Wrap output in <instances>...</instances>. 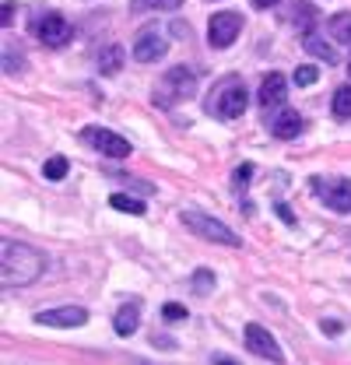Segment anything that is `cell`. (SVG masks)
<instances>
[{"label": "cell", "mask_w": 351, "mask_h": 365, "mask_svg": "<svg viewBox=\"0 0 351 365\" xmlns=\"http://www.w3.org/2000/svg\"><path fill=\"white\" fill-rule=\"evenodd\" d=\"M137 323H141V302H123L113 317V330H116V337H131L137 334Z\"/></svg>", "instance_id": "cell-14"}, {"label": "cell", "mask_w": 351, "mask_h": 365, "mask_svg": "<svg viewBox=\"0 0 351 365\" xmlns=\"http://www.w3.org/2000/svg\"><path fill=\"white\" fill-rule=\"evenodd\" d=\"M109 207L127 211V215H144V211H148L144 200H137V197H131V193H113V197H109Z\"/></svg>", "instance_id": "cell-18"}, {"label": "cell", "mask_w": 351, "mask_h": 365, "mask_svg": "<svg viewBox=\"0 0 351 365\" xmlns=\"http://www.w3.org/2000/svg\"><path fill=\"white\" fill-rule=\"evenodd\" d=\"M270 134L278 137V140H292V137L302 134V116L295 113V109H278V116L270 120Z\"/></svg>", "instance_id": "cell-13"}, {"label": "cell", "mask_w": 351, "mask_h": 365, "mask_svg": "<svg viewBox=\"0 0 351 365\" xmlns=\"http://www.w3.org/2000/svg\"><path fill=\"white\" fill-rule=\"evenodd\" d=\"M327 29H330V36H334L341 46H351V11L334 14V18L327 21Z\"/></svg>", "instance_id": "cell-16"}, {"label": "cell", "mask_w": 351, "mask_h": 365, "mask_svg": "<svg viewBox=\"0 0 351 365\" xmlns=\"http://www.w3.org/2000/svg\"><path fill=\"white\" fill-rule=\"evenodd\" d=\"M302 49H306L309 56L323 60V63H337V53H334V46L327 43L320 32H306V36H302Z\"/></svg>", "instance_id": "cell-15"}, {"label": "cell", "mask_w": 351, "mask_h": 365, "mask_svg": "<svg viewBox=\"0 0 351 365\" xmlns=\"http://www.w3.org/2000/svg\"><path fill=\"white\" fill-rule=\"evenodd\" d=\"M131 53L137 63H155V60H162V56L169 53V43H166V36H158V32H141Z\"/></svg>", "instance_id": "cell-12"}, {"label": "cell", "mask_w": 351, "mask_h": 365, "mask_svg": "<svg viewBox=\"0 0 351 365\" xmlns=\"http://www.w3.org/2000/svg\"><path fill=\"white\" fill-rule=\"evenodd\" d=\"M190 313H186V306H179V302H166L162 306V319L166 323H176V319H186Z\"/></svg>", "instance_id": "cell-26"}, {"label": "cell", "mask_w": 351, "mask_h": 365, "mask_svg": "<svg viewBox=\"0 0 351 365\" xmlns=\"http://www.w3.org/2000/svg\"><path fill=\"white\" fill-rule=\"evenodd\" d=\"M215 365H239V362H232V359H225V355H218V359H215Z\"/></svg>", "instance_id": "cell-33"}, {"label": "cell", "mask_w": 351, "mask_h": 365, "mask_svg": "<svg viewBox=\"0 0 351 365\" xmlns=\"http://www.w3.org/2000/svg\"><path fill=\"white\" fill-rule=\"evenodd\" d=\"M197 91V74L190 71V67H173V71H166L162 74V81L155 85L151 91V102L158 106V109H173L176 102H183V98H190Z\"/></svg>", "instance_id": "cell-3"}, {"label": "cell", "mask_w": 351, "mask_h": 365, "mask_svg": "<svg viewBox=\"0 0 351 365\" xmlns=\"http://www.w3.org/2000/svg\"><path fill=\"white\" fill-rule=\"evenodd\" d=\"M183 7V0H131L133 14H144V11H176Z\"/></svg>", "instance_id": "cell-21"}, {"label": "cell", "mask_w": 351, "mask_h": 365, "mask_svg": "<svg viewBox=\"0 0 351 365\" xmlns=\"http://www.w3.org/2000/svg\"><path fill=\"white\" fill-rule=\"evenodd\" d=\"M183 218V225L190 228L193 235H200V239H208V242H218V246H243V239L232 232V228L218 222V218H211V215H204V211H183L179 215Z\"/></svg>", "instance_id": "cell-4"}, {"label": "cell", "mask_w": 351, "mask_h": 365, "mask_svg": "<svg viewBox=\"0 0 351 365\" xmlns=\"http://www.w3.org/2000/svg\"><path fill=\"white\" fill-rule=\"evenodd\" d=\"M21 67H25V60L18 56V49L4 46V74H14V71H21Z\"/></svg>", "instance_id": "cell-25"}, {"label": "cell", "mask_w": 351, "mask_h": 365, "mask_svg": "<svg viewBox=\"0 0 351 365\" xmlns=\"http://www.w3.org/2000/svg\"><path fill=\"white\" fill-rule=\"evenodd\" d=\"M246 348H250L257 359H263V362L285 365V351H281V344L274 341V334H270L267 327H260V323H246Z\"/></svg>", "instance_id": "cell-7"}, {"label": "cell", "mask_w": 351, "mask_h": 365, "mask_svg": "<svg viewBox=\"0 0 351 365\" xmlns=\"http://www.w3.org/2000/svg\"><path fill=\"white\" fill-rule=\"evenodd\" d=\"M257 98H260L263 113H267V109H281V106H285V98H288V78H285V74H278V71H270V74L260 81Z\"/></svg>", "instance_id": "cell-11"}, {"label": "cell", "mask_w": 351, "mask_h": 365, "mask_svg": "<svg viewBox=\"0 0 351 365\" xmlns=\"http://www.w3.org/2000/svg\"><path fill=\"white\" fill-rule=\"evenodd\" d=\"M36 36H39V43H43V46H53V49H60V46L71 43L74 29H71V21H67L63 14L49 11V14H43V18L36 21Z\"/></svg>", "instance_id": "cell-9"}, {"label": "cell", "mask_w": 351, "mask_h": 365, "mask_svg": "<svg viewBox=\"0 0 351 365\" xmlns=\"http://www.w3.org/2000/svg\"><path fill=\"white\" fill-rule=\"evenodd\" d=\"M81 140H85L88 148H95L98 155H106V158H131V151H133L127 137H120L116 130H106V127H85Z\"/></svg>", "instance_id": "cell-5"}, {"label": "cell", "mask_w": 351, "mask_h": 365, "mask_svg": "<svg viewBox=\"0 0 351 365\" xmlns=\"http://www.w3.org/2000/svg\"><path fill=\"white\" fill-rule=\"evenodd\" d=\"M253 176V165H243V169H235V176H232V182H235V193L239 190H246V180Z\"/></svg>", "instance_id": "cell-27"}, {"label": "cell", "mask_w": 351, "mask_h": 365, "mask_svg": "<svg viewBox=\"0 0 351 365\" xmlns=\"http://www.w3.org/2000/svg\"><path fill=\"white\" fill-rule=\"evenodd\" d=\"M312 193L323 200V207L351 215V180H312Z\"/></svg>", "instance_id": "cell-8"}, {"label": "cell", "mask_w": 351, "mask_h": 365, "mask_svg": "<svg viewBox=\"0 0 351 365\" xmlns=\"http://www.w3.org/2000/svg\"><path fill=\"white\" fill-rule=\"evenodd\" d=\"M43 271H46L43 250H36L29 242H18V239H4L0 242V284H4V292L39 281Z\"/></svg>", "instance_id": "cell-1"}, {"label": "cell", "mask_w": 351, "mask_h": 365, "mask_svg": "<svg viewBox=\"0 0 351 365\" xmlns=\"http://www.w3.org/2000/svg\"><path fill=\"white\" fill-rule=\"evenodd\" d=\"M316 78H320V71H316L312 63H302V67H295V85H299V88H309V85H316Z\"/></svg>", "instance_id": "cell-24"}, {"label": "cell", "mask_w": 351, "mask_h": 365, "mask_svg": "<svg viewBox=\"0 0 351 365\" xmlns=\"http://www.w3.org/2000/svg\"><path fill=\"white\" fill-rule=\"evenodd\" d=\"M320 327L327 330V337H337V334H341V323H337V319H323Z\"/></svg>", "instance_id": "cell-29"}, {"label": "cell", "mask_w": 351, "mask_h": 365, "mask_svg": "<svg viewBox=\"0 0 351 365\" xmlns=\"http://www.w3.org/2000/svg\"><path fill=\"white\" fill-rule=\"evenodd\" d=\"M257 11H267V7H278V0H250Z\"/></svg>", "instance_id": "cell-32"}, {"label": "cell", "mask_w": 351, "mask_h": 365, "mask_svg": "<svg viewBox=\"0 0 351 365\" xmlns=\"http://www.w3.org/2000/svg\"><path fill=\"white\" fill-rule=\"evenodd\" d=\"M120 63H123V49H120V46H109V49L98 56V74H116Z\"/></svg>", "instance_id": "cell-20"}, {"label": "cell", "mask_w": 351, "mask_h": 365, "mask_svg": "<svg viewBox=\"0 0 351 365\" xmlns=\"http://www.w3.org/2000/svg\"><path fill=\"white\" fill-rule=\"evenodd\" d=\"M11 21H14V4H4V11H0V25L11 29Z\"/></svg>", "instance_id": "cell-28"}, {"label": "cell", "mask_w": 351, "mask_h": 365, "mask_svg": "<svg viewBox=\"0 0 351 365\" xmlns=\"http://www.w3.org/2000/svg\"><path fill=\"white\" fill-rule=\"evenodd\" d=\"M330 109H334V116H337V120H351V85H341V88L334 91Z\"/></svg>", "instance_id": "cell-17"}, {"label": "cell", "mask_w": 351, "mask_h": 365, "mask_svg": "<svg viewBox=\"0 0 351 365\" xmlns=\"http://www.w3.org/2000/svg\"><path fill=\"white\" fill-rule=\"evenodd\" d=\"M151 344H155V348H176V341H173V337H166V334L151 337Z\"/></svg>", "instance_id": "cell-30"}, {"label": "cell", "mask_w": 351, "mask_h": 365, "mask_svg": "<svg viewBox=\"0 0 351 365\" xmlns=\"http://www.w3.org/2000/svg\"><path fill=\"white\" fill-rule=\"evenodd\" d=\"M292 21L299 25V29H306V32H312V25H316V7L312 4H295V11H292Z\"/></svg>", "instance_id": "cell-22"}, {"label": "cell", "mask_w": 351, "mask_h": 365, "mask_svg": "<svg viewBox=\"0 0 351 365\" xmlns=\"http://www.w3.org/2000/svg\"><path fill=\"white\" fill-rule=\"evenodd\" d=\"M211 288H215V274L208 271V267H197V271H193V292L204 295V292H211Z\"/></svg>", "instance_id": "cell-23"}, {"label": "cell", "mask_w": 351, "mask_h": 365, "mask_svg": "<svg viewBox=\"0 0 351 365\" xmlns=\"http://www.w3.org/2000/svg\"><path fill=\"white\" fill-rule=\"evenodd\" d=\"M67 173H71V158H63V155H53V158L43 165V176L49 182H60Z\"/></svg>", "instance_id": "cell-19"}, {"label": "cell", "mask_w": 351, "mask_h": 365, "mask_svg": "<svg viewBox=\"0 0 351 365\" xmlns=\"http://www.w3.org/2000/svg\"><path fill=\"white\" fill-rule=\"evenodd\" d=\"M36 323H39V327H60V330H67V327H85L88 309H81V306H56V309L36 313Z\"/></svg>", "instance_id": "cell-10"}, {"label": "cell", "mask_w": 351, "mask_h": 365, "mask_svg": "<svg viewBox=\"0 0 351 365\" xmlns=\"http://www.w3.org/2000/svg\"><path fill=\"white\" fill-rule=\"evenodd\" d=\"M239 32H243V14H235V11H218L208 21V43L215 49H228L239 39Z\"/></svg>", "instance_id": "cell-6"}, {"label": "cell", "mask_w": 351, "mask_h": 365, "mask_svg": "<svg viewBox=\"0 0 351 365\" xmlns=\"http://www.w3.org/2000/svg\"><path fill=\"white\" fill-rule=\"evenodd\" d=\"M278 215H281V222H285V225H295V215H292L285 204H278Z\"/></svg>", "instance_id": "cell-31"}, {"label": "cell", "mask_w": 351, "mask_h": 365, "mask_svg": "<svg viewBox=\"0 0 351 365\" xmlns=\"http://www.w3.org/2000/svg\"><path fill=\"white\" fill-rule=\"evenodd\" d=\"M246 106H250V91L243 85V78H221L204 102V109L215 120H239L246 113Z\"/></svg>", "instance_id": "cell-2"}]
</instances>
